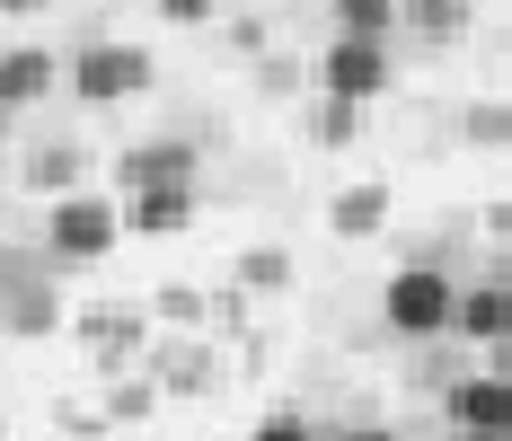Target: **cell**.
I'll return each instance as SVG.
<instances>
[{"instance_id": "6da1fadb", "label": "cell", "mask_w": 512, "mask_h": 441, "mask_svg": "<svg viewBox=\"0 0 512 441\" xmlns=\"http://www.w3.org/2000/svg\"><path fill=\"white\" fill-rule=\"evenodd\" d=\"M451 309H460V274L451 265H398L389 283H380V327L389 336H407V344H433V336H451Z\"/></svg>"}, {"instance_id": "7a4b0ae2", "label": "cell", "mask_w": 512, "mask_h": 441, "mask_svg": "<svg viewBox=\"0 0 512 441\" xmlns=\"http://www.w3.org/2000/svg\"><path fill=\"white\" fill-rule=\"evenodd\" d=\"M115 239H124V203H106V195H53L45 212V256L53 265H98V256H115Z\"/></svg>"}, {"instance_id": "3957f363", "label": "cell", "mask_w": 512, "mask_h": 441, "mask_svg": "<svg viewBox=\"0 0 512 441\" xmlns=\"http://www.w3.org/2000/svg\"><path fill=\"white\" fill-rule=\"evenodd\" d=\"M159 80V62L142 45H115V36H98V45H80L71 53V71H62V89L80 106H124V98H142Z\"/></svg>"}, {"instance_id": "277c9868", "label": "cell", "mask_w": 512, "mask_h": 441, "mask_svg": "<svg viewBox=\"0 0 512 441\" xmlns=\"http://www.w3.org/2000/svg\"><path fill=\"white\" fill-rule=\"evenodd\" d=\"M318 71V89L327 98H354V106H371V98H389V45H371V36H327V53L309 62Z\"/></svg>"}, {"instance_id": "5b68a950", "label": "cell", "mask_w": 512, "mask_h": 441, "mask_svg": "<svg viewBox=\"0 0 512 441\" xmlns=\"http://www.w3.org/2000/svg\"><path fill=\"white\" fill-rule=\"evenodd\" d=\"M442 424L460 433H486V441H512V380L504 371H468L442 389Z\"/></svg>"}, {"instance_id": "8992f818", "label": "cell", "mask_w": 512, "mask_h": 441, "mask_svg": "<svg viewBox=\"0 0 512 441\" xmlns=\"http://www.w3.org/2000/svg\"><path fill=\"white\" fill-rule=\"evenodd\" d=\"M71 336L98 344V371L115 380L124 362H142V344H151V318H142V309H124V300H106V309H80V318H71Z\"/></svg>"}, {"instance_id": "52a82bcc", "label": "cell", "mask_w": 512, "mask_h": 441, "mask_svg": "<svg viewBox=\"0 0 512 441\" xmlns=\"http://www.w3.org/2000/svg\"><path fill=\"white\" fill-rule=\"evenodd\" d=\"M195 168H204V142H124L115 186L124 195H142V186H195Z\"/></svg>"}, {"instance_id": "ba28073f", "label": "cell", "mask_w": 512, "mask_h": 441, "mask_svg": "<svg viewBox=\"0 0 512 441\" xmlns=\"http://www.w3.org/2000/svg\"><path fill=\"white\" fill-rule=\"evenodd\" d=\"M451 336H468L477 353L512 336V283H504V274H477V283H460V309H451Z\"/></svg>"}, {"instance_id": "9c48e42d", "label": "cell", "mask_w": 512, "mask_h": 441, "mask_svg": "<svg viewBox=\"0 0 512 441\" xmlns=\"http://www.w3.org/2000/svg\"><path fill=\"white\" fill-rule=\"evenodd\" d=\"M195 212H204L195 186H142V195H124V230L133 239H177V230H195Z\"/></svg>"}, {"instance_id": "30bf717a", "label": "cell", "mask_w": 512, "mask_h": 441, "mask_svg": "<svg viewBox=\"0 0 512 441\" xmlns=\"http://www.w3.org/2000/svg\"><path fill=\"white\" fill-rule=\"evenodd\" d=\"M62 71H71L62 53H45V45H9V53H0V106L18 115V106L53 98V89H62Z\"/></svg>"}, {"instance_id": "8fae6325", "label": "cell", "mask_w": 512, "mask_h": 441, "mask_svg": "<svg viewBox=\"0 0 512 441\" xmlns=\"http://www.w3.org/2000/svg\"><path fill=\"white\" fill-rule=\"evenodd\" d=\"M80 177H89V150L80 142H36L18 159V186L27 195H80Z\"/></svg>"}, {"instance_id": "7c38bea8", "label": "cell", "mask_w": 512, "mask_h": 441, "mask_svg": "<svg viewBox=\"0 0 512 441\" xmlns=\"http://www.w3.org/2000/svg\"><path fill=\"white\" fill-rule=\"evenodd\" d=\"M327 230H336V239H380V230H389V186H380V177L345 186V195L327 203Z\"/></svg>"}, {"instance_id": "4fadbf2b", "label": "cell", "mask_w": 512, "mask_h": 441, "mask_svg": "<svg viewBox=\"0 0 512 441\" xmlns=\"http://www.w3.org/2000/svg\"><path fill=\"white\" fill-rule=\"evenodd\" d=\"M230 283L248 300H283L292 292V247H239L230 256Z\"/></svg>"}, {"instance_id": "5bb4252c", "label": "cell", "mask_w": 512, "mask_h": 441, "mask_svg": "<svg viewBox=\"0 0 512 441\" xmlns=\"http://www.w3.org/2000/svg\"><path fill=\"white\" fill-rule=\"evenodd\" d=\"M398 27L415 45H460L468 36V0H398Z\"/></svg>"}, {"instance_id": "9a60e30c", "label": "cell", "mask_w": 512, "mask_h": 441, "mask_svg": "<svg viewBox=\"0 0 512 441\" xmlns=\"http://www.w3.org/2000/svg\"><path fill=\"white\" fill-rule=\"evenodd\" d=\"M0 327H9V336H53V327H62V300H53V283H18V292L0 300Z\"/></svg>"}, {"instance_id": "2e32d148", "label": "cell", "mask_w": 512, "mask_h": 441, "mask_svg": "<svg viewBox=\"0 0 512 441\" xmlns=\"http://www.w3.org/2000/svg\"><path fill=\"white\" fill-rule=\"evenodd\" d=\"M309 142H318V150H354L362 142V106L318 89V106H309Z\"/></svg>"}, {"instance_id": "e0dca14e", "label": "cell", "mask_w": 512, "mask_h": 441, "mask_svg": "<svg viewBox=\"0 0 512 441\" xmlns=\"http://www.w3.org/2000/svg\"><path fill=\"white\" fill-rule=\"evenodd\" d=\"M151 362H159V389H177V397L212 389V344H159Z\"/></svg>"}, {"instance_id": "ac0fdd59", "label": "cell", "mask_w": 512, "mask_h": 441, "mask_svg": "<svg viewBox=\"0 0 512 441\" xmlns=\"http://www.w3.org/2000/svg\"><path fill=\"white\" fill-rule=\"evenodd\" d=\"M460 142L468 150H512V98H477L460 115Z\"/></svg>"}, {"instance_id": "d6986e66", "label": "cell", "mask_w": 512, "mask_h": 441, "mask_svg": "<svg viewBox=\"0 0 512 441\" xmlns=\"http://www.w3.org/2000/svg\"><path fill=\"white\" fill-rule=\"evenodd\" d=\"M336 9V36H371V45H389V27H398V0H327Z\"/></svg>"}, {"instance_id": "ffe728a7", "label": "cell", "mask_w": 512, "mask_h": 441, "mask_svg": "<svg viewBox=\"0 0 512 441\" xmlns=\"http://www.w3.org/2000/svg\"><path fill=\"white\" fill-rule=\"evenodd\" d=\"M151 406H159V371H151V380H106V397H98L106 424H142Z\"/></svg>"}, {"instance_id": "44dd1931", "label": "cell", "mask_w": 512, "mask_h": 441, "mask_svg": "<svg viewBox=\"0 0 512 441\" xmlns=\"http://www.w3.org/2000/svg\"><path fill=\"white\" fill-rule=\"evenodd\" d=\"M256 98H301V80H318L309 62H292V53H256Z\"/></svg>"}, {"instance_id": "7402d4cb", "label": "cell", "mask_w": 512, "mask_h": 441, "mask_svg": "<svg viewBox=\"0 0 512 441\" xmlns=\"http://www.w3.org/2000/svg\"><path fill=\"white\" fill-rule=\"evenodd\" d=\"M151 309H159V318H177V327H204V336H212V292H195V283H159Z\"/></svg>"}, {"instance_id": "603a6c76", "label": "cell", "mask_w": 512, "mask_h": 441, "mask_svg": "<svg viewBox=\"0 0 512 441\" xmlns=\"http://www.w3.org/2000/svg\"><path fill=\"white\" fill-rule=\"evenodd\" d=\"M151 9L168 18V27H212V18H221L230 0H151Z\"/></svg>"}, {"instance_id": "cb8c5ba5", "label": "cell", "mask_w": 512, "mask_h": 441, "mask_svg": "<svg viewBox=\"0 0 512 441\" xmlns=\"http://www.w3.org/2000/svg\"><path fill=\"white\" fill-rule=\"evenodd\" d=\"M248 441H318V433H309V415H292V406H274V415H265V424H256Z\"/></svg>"}, {"instance_id": "d4e9b609", "label": "cell", "mask_w": 512, "mask_h": 441, "mask_svg": "<svg viewBox=\"0 0 512 441\" xmlns=\"http://www.w3.org/2000/svg\"><path fill=\"white\" fill-rule=\"evenodd\" d=\"M265 36H274V27H265L256 9H248V18H230V45H239V53H265Z\"/></svg>"}, {"instance_id": "484cf974", "label": "cell", "mask_w": 512, "mask_h": 441, "mask_svg": "<svg viewBox=\"0 0 512 441\" xmlns=\"http://www.w3.org/2000/svg\"><path fill=\"white\" fill-rule=\"evenodd\" d=\"M486 239H504V247H512V195H504V203H486Z\"/></svg>"}, {"instance_id": "4316f807", "label": "cell", "mask_w": 512, "mask_h": 441, "mask_svg": "<svg viewBox=\"0 0 512 441\" xmlns=\"http://www.w3.org/2000/svg\"><path fill=\"white\" fill-rule=\"evenodd\" d=\"M336 441H398V424H345Z\"/></svg>"}, {"instance_id": "83f0119b", "label": "cell", "mask_w": 512, "mask_h": 441, "mask_svg": "<svg viewBox=\"0 0 512 441\" xmlns=\"http://www.w3.org/2000/svg\"><path fill=\"white\" fill-rule=\"evenodd\" d=\"M486 371H504V380H512V336H504V344H486Z\"/></svg>"}, {"instance_id": "f1b7e54d", "label": "cell", "mask_w": 512, "mask_h": 441, "mask_svg": "<svg viewBox=\"0 0 512 441\" xmlns=\"http://www.w3.org/2000/svg\"><path fill=\"white\" fill-rule=\"evenodd\" d=\"M36 9H53V0H0V18H36Z\"/></svg>"}, {"instance_id": "f546056e", "label": "cell", "mask_w": 512, "mask_h": 441, "mask_svg": "<svg viewBox=\"0 0 512 441\" xmlns=\"http://www.w3.org/2000/svg\"><path fill=\"white\" fill-rule=\"evenodd\" d=\"M451 441H486V433H460V424H451Z\"/></svg>"}, {"instance_id": "4dcf8cb0", "label": "cell", "mask_w": 512, "mask_h": 441, "mask_svg": "<svg viewBox=\"0 0 512 441\" xmlns=\"http://www.w3.org/2000/svg\"><path fill=\"white\" fill-rule=\"evenodd\" d=\"M0 142H9V106H0Z\"/></svg>"}, {"instance_id": "1f68e13d", "label": "cell", "mask_w": 512, "mask_h": 441, "mask_svg": "<svg viewBox=\"0 0 512 441\" xmlns=\"http://www.w3.org/2000/svg\"><path fill=\"white\" fill-rule=\"evenodd\" d=\"M495 274H504V283H512V256H504V265H495Z\"/></svg>"}, {"instance_id": "d6a6232c", "label": "cell", "mask_w": 512, "mask_h": 441, "mask_svg": "<svg viewBox=\"0 0 512 441\" xmlns=\"http://www.w3.org/2000/svg\"><path fill=\"white\" fill-rule=\"evenodd\" d=\"M504 53H512V27H504Z\"/></svg>"}, {"instance_id": "836d02e7", "label": "cell", "mask_w": 512, "mask_h": 441, "mask_svg": "<svg viewBox=\"0 0 512 441\" xmlns=\"http://www.w3.org/2000/svg\"><path fill=\"white\" fill-rule=\"evenodd\" d=\"M0 441H9V433H0Z\"/></svg>"}]
</instances>
